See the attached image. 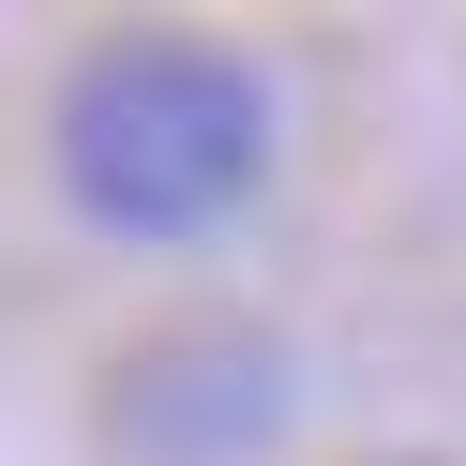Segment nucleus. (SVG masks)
Masks as SVG:
<instances>
[{"instance_id": "obj_1", "label": "nucleus", "mask_w": 466, "mask_h": 466, "mask_svg": "<svg viewBox=\"0 0 466 466\" xmlns=\"http://www.w3.org/2000/svg\"><path fill=\"white\" fill-rule=\"evenodd\" d=\"M286 166V91L226 31H91L46 91V181L91 241L181 256L271 196Z\"/></svg>"}, {"instance_id": "obj_2", "label": "nucleus", "mask_w": 466, "mask_h": 466, "mask_svg": "<svg viewBox=\"0 0 466 466\" xmlns=\"http://www.w3.org/2000/svg\"><path fill=\"white\" fill-rule=\"evenodd\" d=\"M106 466H271L301 361L271 316H166L106 361Z\"/></svg>"}, {"instance_id": "obj_3", "label": "nucleus", "mask_w": 466, "mask_h": 466, "mask_svg": "<svg viewBox=\"0 0 466 466\" xmlns=\"http://www.w3.org/2000/svg\"><path fill=\"white\" fill-rule=\"evenodd\" d=\"M376 466H451V451H376Z\"/></svg>"}]
</instances>
